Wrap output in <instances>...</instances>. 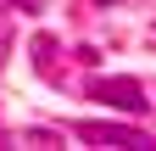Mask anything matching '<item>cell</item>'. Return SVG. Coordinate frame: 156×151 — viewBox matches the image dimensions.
I'll return each mask as SVG.
<instances>
[{
	"label": "cell",
	"mask_w": 156,
	"mask_h": 151,
	"mask_svg": "<svg viewBox=\"0 0 156 151\" xmlns=\"http://www.w3.org/2000/svg\"><path fill=\"white\" fill-rule=\"evenodd\" d=\"M34 67L45 73V79H56V39H50V34H39V39H34Z\"/></svg>",
	"instance_id": "3"
},
{
	"label": "cell",
	"mask_w": 156,
	"mask_h": 151,
	"mask_svg": "<svg viewBox=\"0 0 156 151\" xmlns=\"http://www.w3.org/2000/svg\"><path fill=\"white\" fill-rule=\"evenodd\" d=\"M78 140L84 145H106V151H156V140L145 129H128V123H78Z\"/></svg>",
	"instance_id": "2"
},
{
	"label": "cell",
	"mask_w": 156,
	"mask_h": 151,
	"mask_svg": "<svg viewBox=\"0 0 156 151\" xmlns=\"http://www.w3.org/2000/svg\"><path fill=\"white\" fill-rule=\"evenodd\" d=\"M0 6H39V0H0Z\"/></svg>",
	"instance_id": "4"
},
{
	"label": "cell",
	"mask_w": 156,
	"mask_h": 151,
	"mask_svg": "<svg viewBox=\"0 0 156 151\" xmlns=\"http://www.w3.org/2000/svg\"><path fill=\"white\" fill-rule=\"evenodd\" d=\"M0 50H6V28H0ZM0 62H6V56H0Z\"/></svg>",
	"instance_id": "5"
},
{
	"label": "cell",
	"mask_w": 156,
	"mask_h": 151,
	"mask_svg": "<svg viewBox=\"0 0 156 151\" xmlns=\"http://www.w3.org/2000/svg\"><path fill=\"white\" fill-rule=\"evenodd\" d=\"M84 95L101 101V106H112V112H128V118H140V112H145V90L134 84V79H89Z\"/></svg>",
	"instance_id": "1"
}]
</instances>
